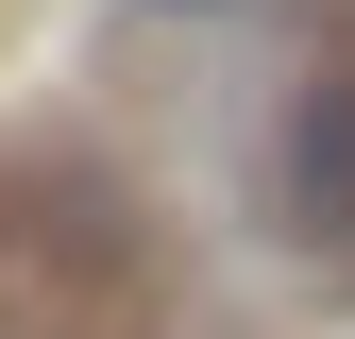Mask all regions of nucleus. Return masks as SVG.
<instances>
[{"label": "nucleus", "mask_w": 355, "mask_h": 339, "mask_svg": "<svg viewBox=\"0 0 355 339\" xmlns=\"http://www.w3.org/2000/svg\"><path fill=\"white\" fill-rule=\"evenodd\" d=\"M288 221L355 254V85H304V119H288Z\"/></svg>", "instance_id": "1"}]
</instances>
